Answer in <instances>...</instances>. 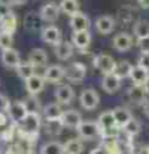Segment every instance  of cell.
Returning a JSON list of instances; mask_svg holds the SVG:
<instances>
[{"label":"cell","mask_w":149,"mask_h":154,"mask_svg":"<svg viewBox=\"0 0 149 154\" xmlns=\"http://www.w3.org/2000/svg\"><path fill=\"white\" fill-rule=\"evenodd\" d=\"M96 122H98L99 128H101V138L108 137V135H117V130H120L117 127L115 119H114L112 111H104V112H101Z\"/></svg>","instance_id":"cell-1"},{"label":"cell","mask_w":149,"mask_h":154,"mask_svg":"<svg viewBox=\"0 0 149 154\" xmlns=\"http://www.w3.org/2000/svg\"><path fill=\"white\" fill-rule=\"evenodd\" d=\"M75 130L79 138L85 140V141H91V140L101 137V128L98 122H95V120H82V124Z\"/></svg>","instance_id":"cell-2"},{"label":"cell","mask_w":149,"mask_h":154,"mask_svg":"<svg viewBox=\"0 0 149 154\" xmlns=\"http://www.w3.org/2000/svg\"><path fill=\"white\" fill-rule=\"evenodd\" d=\"M42 127V117L40 114H27V117L21 122V132L27 138L37 137L38 130Z\"/></svg>","instance_id":"cell-3"},{"label":"cell","mask_w":149,"mask_h":154,"mask_svg":"<svg viewBox=\"0 0 149 154\" xmlns=\"http://www.w3.org/2000/svg\"><path fill=\"white\" fill-rule=\"evenodd\" d=\"M93 66L95 69H98L103 74H114L115 66H117V61L114 60L111 55H106V53H99L93 58Z\"/></svg>","instance_id":"cell-4"},{"label":"cell","mask_w":149,"mask_h":154,"mask_svg":"<svg viewBox=\"0 0 149 154\" xmlns=\"http://www.w3.org/2000/svg\"><path fill=\"white\" fill-rule=\"evenodd\" d=\"M87 75V66L80 61H74L66 67V79L72 84H80Z\"/></svg>","instance_id":"cell-5"},{"label":"cell","mask_w":149,"mask_h":154,"mask_svg":"<svg viewBox=\"0 0 149 154\" xmlns=\"http://www.w3.org/2000/svg\"><path fill=\"white\" fill-rule=\"evenodd\" d=\"M79 100H80V106L87 111H93L95 108H98V104H99V95H98V91L93 90V88H85L80 93Z\"/></svg>","instance_id":"cell-6"},{"label":"cell","mask_w":149,"mask_h":154,"mask_svg":"<svg viewBox=\"0 0 149 154\" xmlns=\"http://www.w3.org/2000/svg\"><path fill=\"white\" fill-rule=\"evenodd\" d=\"M40 37H42V40L45 42V43H48V45H53V47H56L58 43L62 42L61 29L56 27V26H53V24H50V26H47V27H43V31L40 32Z\"/></svg>","instance_id":"cell-7"},{"label":"cell","mask_w":149,"mask_h":154,"mask_svg":"<svg viewBox=\"0 0 149 154\" xmlns=\"http://www.w3.org/2000/svg\"><path fill=\"white\" fill-rule=\"evenodd\" d=\"M74 88L69 84H59L55 88V98L59 104H71L74 101Z\"/></svg>","instance_id":"cell-8"},{"label":"cell","mask_w":149,"mask_h":154,"mask_svg":"<svg viewBox=\"0 0 149 154\" xmlns=\"http://www.w3.org/2000/svg\"><path fill=\"white\" fill-rule=\"evenodd\" d=\"M24 29L29 32H38V31H43V19L40 16V13H35V11H29L26 16H24Z\"/></svg>","instance_id":"cell-9"},{"label":"cell","mask_w":149,"mask_h":154,"mask_svg":"<svg viewBox=\"0 0 149 154\" xmlns=\"http://www.w3.org/2000/svg\"><path fill=\"white\" fill-rule=\"evenodd\" d=\"M64 77H66V67L59 64L48 66L45 72H43V79H45V82H50V84H59Z\"/></svg>","instance_id":"cell-10"},{"label":"cell","mask_w":149,"mask_h":154,"mask_svg":"<svg viewBox=\"0 0 149 154\" xmlns=\"http://www.w3.org/2000/svg\"><path fill=\"white\" fill-rule=\"evenodd\" d=\"M90 24H91V21H90L88 14H85V13H82V11L75 13L74 16L69 18V26H71V29H72L74 32L88 31V29H90Z\"/></svg>","instance_id":"cell-11"},{"label":"cell","mask_w":149,"mask_h":154,"mask_svg":"<svg viewBox=\"0 0 149 154\" xmlns=\"http://www.w3.org/2000/svg\"><path fill=\"white\" fill-rule=\"evenodd\" d=\"M0 60H2V64L8 69H16L21 63V55H19L18 50L14 48H8V50H3L0 53Z\"/></svg>","instance_id":"cell-12"},{"label":"cell","mask_w":149,"mask_h":154,"mask_svg":"<svg viewBox=\"0 0 149 154\" xmlns=\"http://www.w3.org/2000/svg\"><path fill=\"white\" fill-rule=\"evenodd\" d=\"M149 95V88L147 85H136L132 84V87L127 91V96L132 103H146V98Z\"/></svg>","instance_id":"cell-13"},{"label":"cell","mask_w":149,"mask_h":154,"mask_svg":"<svg viewBox=\"0 0 149 154\" xmlns=\"http://www.w3.org/2000/svg\"><path fill=\"white\" fill-rule=\"evenodd\" d=\"M7 112L10 116V119H11L13 122H16V124H21L23 120L27 117V114H29L23 101H13V103L10 104Z\"/></svg>","instance_id":"cell-14"},{"label":"cell","mask_w":149,"mask_h":154,"mask_svg":"<svg viewBox=\"0 0 149 154\" xmlns=\"http://www.w3.org/2000/svg\"><path fill=\"white\" fill-rule=\"evenodd\" d=\"M132 45H133V37L128 32H119L112 38V47L117 51H122V53L128 51L132 48Z\"/></svg>","instance_id":"cell-15"},{"label":"cell","mask_w":149,"mask_h":154,"mask_svg":"<svg viewBox=\"0 0 149 154\" xmlns=\"http://www.w3.org/2000/svg\"><path fill=\"white\" fill-rule=\"evenodd\" d=\"M95 27L101 35H108L115 29V19L112 16H109V14H103V16L96 18Z\"/></svg>","instance_id":"cell-16"},{"label":"cell","mask_w":149,"mask_h":154,"mask_svg":"<svg viewBox=\"0 0 149 154\" xmlns=\"http://www.w3.org/2000/svg\"><path fill=\"white\" fill-rule=\"evenodd\" d=\"M24 87H26V91H27V95H34V96H37L40 91L45 88V79H43L42 75H32V77H29L27 80H24Z\"/></svg>","instance_id":"cell-17"},{"label":"cell","mask_w":149,"mask_h":154,"mask_svg":"<svg viewBox=\"0 0 149 154\" xmlns=\"http://www.w3.org/2000/svg\"><path fill=\"white\" fill-rule=\"evenodd\" d=\"M101 87H103V90L106 93L112 95V93L120 90V87H122V79L117 77L115 74H106V75H103V79H101Z\"/></svg>","instance_id":"cell-18"},{"label":"cell","mask_w":149,"mask_h":154,"mask_svg":"<svg viewBox=\"0 0 149 154\" xmlns=\"http://www.w3.org/2000/svg\"><path fill=\"white\" fill-rule=\"evenodd\" d=\"M101 146H103L109 154H122L123 148L120 144V140L117 135H108L101 138Z\"/></svg>","instance_id":"cell-19"},{"label":"cell","mask_w":149,"mask_h":154,"mask_svg":"<svg viewBox=\"0 0 149 154\" xmlns=\"http://www.w3.org/2000/svg\"><path fill=\"white\" fill-rule=\"evenodd\" d=\"M40 16L42 19L45 23H53V21H56L58 18H59V13H61V8H59V5H56V3H45L43 7L40 8Z\"/></svg>","instance_id":"cell-20"},{"label":"cell","mask_w":149,"mask_h":154,"mask_svg":"<svg viewBox=\"0 0 149 154\" xmlns=\"http://www.w3.org/2000/svg\"><path fill=\"white\" fill-rule=\"evenodd\" d=\"M61 122L66 128H77L82 124V116H80L79 111H75V109H67V111H64V114H62Z\"/></svg>","instance_id":"cell-21"},{"label":"cell","mask_w":149,"mask_h":154,"mask_svg":"<svg viewBox=\"0 0 149 154\" xmlns=\"http://www.w3.org/2000/svg\"><path fill=\"white\" fill-rule=\"evenodd\" d=\"M72 45L79 50H87L91 43V32L90 31H82V32H74L72 34V38H71Z\"/></svg>","instance_id":"cell-22"},{"label":"cell","mask_w":149,"mask_h":154,"mask_svg":"<svg viewBox=\"0 0 149 154\" xmlns=\"http://www.w3.org/2000/svg\"><path fill=\"white\" fill-rule=\"evenodd\" d=\"M72 55H74V45H72V42L62 40L61 43H58L55 47V56L59 61H67L69 58H72Z\"/></svg>","instance_id":"cell-23"},{"label":"cell","mask_w":149,"mask_h":154,"mask_svg":"<svg viewBox=\"0 0 149 154\" xmlns=\"http://www.w3.org/2000/svg\"><path fill=\"white\" fill-rule=\"evenodd\" d=\"M62 114H64V111H62L59 103H50L42 111V116L45 120H61Z\"/></svg>","instance_id":"cell-24"},{"label":"cell","mask_w":149,"mask_h":154,"mask_svg":"<svg viewBox=\"0 0 149 154\" xmlns=\"http://www.w3.org/2000/svg\"><path fill=\"white\" fill-rule=\"evenodd\" d=\"M112 112H114L115 122H117V127H119L120 130H122L125 125H127L130 120L133 119V116H132V112H130V109L123 108V106H117V108H114Z\"/></svg>","instance_id":"cell-25"},{"label":"cell","mask_w":149,"mask_h":154,"mask_svg":"<svg viewBox=\"0 0 149 154\" xmlns=\"http://www.w3.org/2000/svg\"><path fill=\"white\" fill-rule=\"evenodd\" d=\"M130 79H132V82L136 85H147L149 84V71L136 64V66H133Z\"/></svg>","instance_id":"cell-26"},{"label":"cell","mask_w":149,"mask_h":154,"mask_svg":"<svg viewBox=\"0 0 149 154\" xmlns=\"http://www.w3.org/2000/svg\"><path fill=\"white\" fill-rule=\"evenodd\" d=\"M18 29V18L16 14H14L13 11L5 14L3 19H2V24H0V32H7V34H13L16 32Z\"/></svg>","instance_id":"cell-27"},{"label":"cell","mask_w":149,"mask_h":154,"mask_svg":"<svg viewBox=\"0 0 149 154\" xmlns=\"http://www.w3.org/2000/svg\"><path fill=\"white\" fill-rule=\"evenodd\" d=\"M133 35L136 37V40L149 38V21L147 19H138L133 24Z\"/></svg>","instance_id":"cell-28"},{"label":"cell","mask_w":149,"mask_h":154,"mask_svg":"<svg viewBox=\"0 0 149 154\" xmlns=\"http://www.w3.org/2000/svg\"><path fill=\"white\" fill-rule=\"evenodd\" d=\"M35 71H37V67L34 66L29 60H27V61H21V63H19V66L16 67V74L21 77L23 80H27L29 77L35 75V74H37Z\"/></svg>","instance_id":"cell-29"},{"label":"cell","mask_w":149,"mask_h":154,"mask_svg":"<svg viewBox=\"0 0 149 154\" xmlns=\"http://www.w3.org/2000/svg\"><path fill=\"white\" fill-rule=\"evenodd\" d=\"M29 61H31L35 67H42L48 63V55H47L45 50H42V48H34V50L29 53Z\"/></svg>","instance_id":"cell-30"},{"label":"cell","mask_w":149,"mask_h":154,"mask_svg":"<svg viewBox=\"0 0 149 154\" xmlns=\"http://www.w3.org/2000/svg\"><path fill=\"white\" fill-rule=\"evenodd\" d=\"M117 18H119V21L122 23V24H130V23H133V19L136 18V8L130 7V5H123V7L119 10Z\"/></svg>","instance_id":"cell-31"},{"label":"cell","mask_w":149,"mask_h":154,"mask_svg":"<svg viewBox=\"0 0 149 154\" xmlns=\"http://www.w3.org/2000/svg\"><path fill=\"white\" fill-rule=\"evenodd\" d=\"M40 154H66L64 143H59L58 140H51L40 148Z\"/></svg>","instance_id":"cell-32"},{"label":"cell","mask_w":149,"mask_h":154,"mask_svg":"<svg viewBox=\"0 0 149 154\" xmlns=\"http://www.w3.org/2000/svg\"><path fill=\"white\" fill-rule=\"evenodd\" d=\"M23 103H24V106H26V109H27L29 114H40L43 111L38 98H37V96H34V95H27L26 98L23 100Z\"/></svg>","instance_id":"cell-33"},{"label":"cell","mask_w":149,"mask_h":154,"mask_svg":"<svg viewBox=\"0 0 149 154\" xmlns=\"http://www.w3.org/2000/svg\"><path fill=\"white\" fill-rule=\"evenodd\" d=\"M84 143L80 138H71L64 141V152L66 154H82L84 152Z\"/></svg>","instance_id":"cell-34"},{"label":"cell","mask_w":149,"mask_h":154,"mask_svg":"<svg viewBox=\"0 0 149 154\" xmlns=\"http://www.w3.org/2000/svg\"><path fill=\"white\" fill-rule=\"evenodd\" d=\"M59 8H61V11L66 13L69 18L80 11L79 0H61V2H59Z\"/></svg>","instance_id":"cell-35"},{"label":"cell","mask_w":149,"mask_h":154,"mask_svg":"<svg viewBox=\"0 0 149 154\" xmlns=\"http://www.w3.org/2000/svg\"><path fill=\"white\" fill-rule=\"evenodd\" d=\"M132 71H133V64L130 61H119L117 66H115L114 74L120 77V79H125V77H130Z\"/></svg>","instance_id":"cell-36"},{"label":"cell","mask_w":149,"mask_h":154,"mask_svg":"<svg viewBox=\"0 0 149 154\" xmlns=\"http://www.w3.org/2000/svg\"><path fill=\"white\" fill-rule=\"evenodd\" d=\"M122 132H123V135H127V137H130V138L136 137V135L141 132V122H139L138 119L133 117V119L122 128Z\"/></svg>","instance_id":"cell-37"},{"label":"cell","mask_w":149,"mask_h":154,"mask_svg":"<svg viewBox=\"0 0 149 154\" xmlns=\"http://www.w3.org/2000/svg\"><path fill=\"white\" fill-rule=\"evenodd\" d=\"M62 128H64V125L61 120H47L45 122V132L50 137H58L62 132Z\"/></svg>","instance_id":"cell-38"},{"label":"cell","mask_w":149,"mask_h":154,"mask_svg":"<svg viewBox=\"0 0 149 154\" xmlns=\"http://www.w3.org/2000/svg\"><path fill=\"white\" fill-rule=\"evenodd\" d=\"M13 35L7 32H0V50H8V48H13Z\"/></svg>","instance_id":"cell-39"},{"label":"cell","mask_w":149,"mask_h":154,"mask_svg":"<svg viewBox=\"0 0 149 154\" xmlns=\"http://www.w3.org/2000/svg\"><path fill=\"white\" fill-rule=\"evenodd\" d=\"M138 66L149 71V51H141L138 56Z\"/></svg>","instance_id":"cell-40"},{"label":"cell","mask_w":149,"mask_h":154,"mask_svg":"<svg viewBox=\"0 0 149 154\" xmlns=\"http://www.w3.org/2000/svg\"><path fill=\"white\" fill-rule=\"evenodd\" d=\"M11 13V8H10V3L8 2H3V0H0V14L5 16V14Z\"/></svg>","instance_id":"cell-41"},{"label":"cell","mask_w":149,"mask_h":154,"mask_svg":"<svg viewBox=\"0 0 149 154\" xmlns=\"http://www.w3.org/2000/svg\"><path fill=\"white\" fill-rule=\"evenodd\" d=\"M10 104H11V103L8 101V98H7V96H2V95H0V111H5V109L8 111Z\"/></svg>","instance_id":"cell-42"},{"label":"cell","mask_w":149,"mask_h":154,"mask_svg":"<svg viewBox=\"0 0 149 154\" xmlns=\"http://www.w3.org/2000/svg\"><path fill=\"white\" fill-rule=\"evenodd\" d=\"M138 47L141 48V51H149V38H144V40H138Z\"/></svg>","instance_id":"cell-43"},{"label":"cell","mask_w":149,"mask_h":154,"mask_svg":"<svg viewBox=\"0 0 149 154\" xmlns=\"http://www.w3.org/2000/svg\"><path fill=\"white\" fill-rule=\"evenodd\" d=\"M90 154H109V152L106 151V149H104V148L99 144V146H96V148H93V149H91V151H90Z\"/></svg>","instance_id":"cell-44"},{"label":"cell","mask_w":149,"mask_h":154,"mask_svg":"<svg viewBox=\"0 0 149 154\" xmlns=\"http://www.w3.org/2000/svg\"><path fill=\"white\" fill-rule=\"evenodd\" d=\"M27 0H8L10 5H13V7H21V5H24Z\"/></svg>","instance_id":"cell-45"},{"label":"cell","mask_w":149,"mask_h":154,"mask_svg":"<svg viewBox=\"0 0 149 154\" xmlns=\"http://www.w3.org/2000/svg\"><path fill=\"white\" fill-rule=\"evenodd\" d=\"M138 2V5L141 8H144V10H149V0H136Z\"/></svg>","instance_id":"cell-46"},{"label":"cell","mask_w":149,"mask_h":154,"mask_svg":"<svg viewBox=\"0 0 149 154\" xmlns=\"http://www.w3.org/2000/svg\"><path fill=\"white\" fill-rule=\"evenodd\" d=\"M143 111H144V114L149 117V101H146V103L143 104Z\"/></svg>","instance_id":"cell-47"},{"label":"cell","mask_w":149,"mask_h":154,"mask_svg":"<svg viewBox=\"0 0 149 154\" xmlns=\"http://www.w3.org/2000/svg\"><path fill=\"white\" fill-rule=\"evenodd\" d=\"M2 19H3V16H2V14H0V24H2Z\"/></svg>","instance_id":"cell-48"},{"label":"cell","mask_w":149,"mask_h":154,"mask_svg":"<svg viewBox=\"0 0 149 154\" xmlns=\"http://www.w3.org/2000/svg\"><path fill=\"white\" fill-rule=\"evenodd\" d=\"M147 154H149V144H147Z\"/></svg>","instance_id":"cell-49"},{"label":"cell","mask_w":149,"mask_h":154,"mask_svg":"<svg viewBox=\"0 0 149 154\" xmlns=\"http://www.w3.org/2000/svg\"><path fill=\"white\" fill-rule=\"evenodd\" d=\"M29 154H34V152H29Z\"/></svg>","instance_id":"cell-50"},{"label":"cell","mask_w":149,"mask_h":154,"mask_svg":"<svg viewBox=\"0 0 149 154\" xmlns=\"http://www.w3.org/2000/svg\"><path fill=\"white\" fill-rule=\"evenodd\" d=\"M130 154H132V152H130Z\"/></svg>","instance_id":"cell-51"}]
</instances>
